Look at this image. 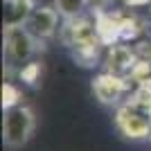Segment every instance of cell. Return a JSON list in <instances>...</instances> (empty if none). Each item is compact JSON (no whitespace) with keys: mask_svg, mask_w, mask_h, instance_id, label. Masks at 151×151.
Wrapping results in <instances>:
<instances>
[{"mask_svg":"<svg viewBox=\"0 0 151 151\" xmlns=\"http://www.w3.org/2000/svg\"><path fill=\"white\" fill-rule=\"evenodd\" d=\"M115 126L120 129L122 135L131 140L149 138L151 129V97H133L126 104H122L115 115Z\"/></svg>","mask_w":151,"mask_h":151,"instance_id":"cell-1","label":"cell"},{"mask_svg":"<svg viewBox=\"0 0 151 151\" xmlns=\"http://www.w3.org/2000/svg\"><path fill=\"white\" fill-rule=\"evenodd\" d=\"M36 126V117L32 113L29 106L16 104L12 108H5V117H2V138L5 145L12 149L27 145Z\"/></svg>","mask_w":151,"mask_h":151,"instance_id":"cell-2","label":"cell"},{"mask_svg":"<svg viewBox=\"0 0 151 151\" xmlns=\"http://www.w3.org/2000/svg\"><path fill=\"white\" fill-rule=\"evenodd\" d=\"M36 45L38 41L27 32L25 25L5 27V54L12 68H25L36 52Z\"/></svg>","mask_w":151,"mask_h":151,"instance_id":"cell-3","label":"cell"},{"mask_svg":"<svg viewBox=\"0 0 151 151\" xmlns=\"http://www.w3.org/2000/svg\"><path fill=\"white\" fill-rule=\"evenodd\" d=\"M57 23H59V12L57 7H34V12L29 14V18L25 20V27L38 43L50 38L57 32Z\"/></svg>","mask_w":151,"mask_h":151,"instance_id":"cell-4","label":"cell"},{"mask_svg":"<svg viewBox=\"0 0 151 151\" xmlns=\"http://www.w3.org/2000/svg\"><path fill=\"white\" fill-rule=\"evenodd\" d=\"M93 93L95 97L104 104H113L124 95V79L113 72H104L93 81Z\"/></svg>","mask_w":151,"mask_h":151,"instance_id":"cell-5","label":"cell"},{"mask_svg":"<svg viewBox=\"0 0 151 151\" xmlns=\"http://www.w3.org/2000/svg\"><path fill=\"white\" fill-rule=\"evenodd\" d=\"M34 12L32 0H2V25L5 27H16L25 25L29 14Z\"/></svg>","mask_w":151,"mask_h":151,"instance_id":"cell-6","label":"cell"},{"mask_svg":"<svg viewBox=\"0 0 151 151\" xmlns=\"http://www.w3.org/2000/svg\"><path fill=\"white\" fill-rule=\"evenodd\" d=\"M133 68V52L124 45H117L108 54V72H113L117 77H124L129 70Z\"/></svg>","mask_w":151,"mask_h":151,"instance_id":"cell-7","label":"cell"},{"mask_svg":"<svg viewBox=\"0 0 151 151\" xmlns=\"http://www.w3.org/2000/svg\"><path fill=\"white\" fill-rule=\"evenodd\" d=\"M54 2H57V12L63 18H77L88 5V0H54Z\"/></svg>","mask_w":151,"mask_h":151,"instance_id":"cell-8","label":"cell"},{"mask_svg":"<svg viewBox=\"0 0 151 151\" xmlns=\"http://www.w3.org/2000/svg\"><path fill=\"white\" fill-rule=\"evenodd\" d=\"M18 104V90L14 88L12 83H5L2 86V106L5 108H12Z\"/></svg>","mask_w":151,"mask_h":151,"instance_id":"cell-9","label":"cell"},{"mask_svg":"<svg viewBox=\"0 0 151 151\" xmlns=\"http://www.w3.org/2000/svg\"><path fill=\"white\" fill-rule=\"evenodd\" d=\"M149 140H151V129H149Z\"/></svg>","mask_w":151,"mask_h":151,"instance_id":"cell-10","label":"cell"}]
</instances>
